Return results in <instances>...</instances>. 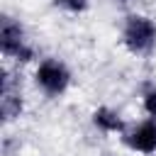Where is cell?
<instances>
[{"label":"cell","mask_w":156,"mask_h":156,"mask_svg":"<svg viewBox=\"0 0 156 156\" xmlns=\"http://www.w3.org/2000/svg\"><path fill=\"white\" fill-rule=\"evenodd\" d=\"M122 41L132 54H149L156 46V24L146 15H129L122 29Z\"/></svg>","instance_id":"obj_1"},{"label":"cell","mask_w":156,"mask_h":156,"mask_svg":"<svg viewBox=\"0 0 156 156\" xmlns=\"http://www.w3.org/2000/svg\"><path fill=\"white\" fill-rule=\"evenodd\" d=\"M0 49L5 56L17 58V61L34 58V49L24 41V32L12 17H2V22H0Z\"/></svg>","instance_id":"obj_2"},{"label":"cell","mask_w":156,"mask_h":156,"mask_svg":"<svg viewBox=\"0 0 156 156\" xmlns=\"http://www.w3.org/2000/svg\"><path fill=\"white\" fill-rule=\"evenodd\" d=\"M34 78H37V85H39L46 95H51V98L61 95V93L68 88V83H71L68 68H66L61 61H56V58L41 61L39 68H37V73H34Z\"/></svg>","instance_id":"obj_3"},{"label":"cell","mask_w":156,"mask_h":156,"mask_svg":"<svg viewBox=\"0 0 156 156\" xmlns=\"http://www.w3.org/2000/svg\"><path fill=\"white\" fill-rule=\"evenodd\" d=\"M124 144L139 154H154L156 151V119H149L139 124L134 132L124 134Z\"/></svg>","instance_id":"obj_4"},{"label":"cell","mask_w":156,"mask_h":156,"mask_svg":"<svg viewBox=\"0 0 156 156\" xmlns=\"http://www.w3.org/2000/svg\"><path fill=\"white\" fill-rule=\"evenodd\" d=\"M0 112H2V119H5V122H12V119L20 117V112H22V95H20V90L12 88V78L7 76V71H2Z\"/></svg>","instance_id":"obj_5"},{"label":"cell","mask_w":156,"mask_h":156,"mask_svg":"<svg viewBox=\"0 0 156 156\" xmlns=\"http://www.w3.org/2000/svg\"><path fill=\"white\" fill-rule=\"evenodd\" d=\"M93 122H95L102 132H119V134H124V129H127L124 119H122L115 110H110V107H98V110L93 112Z\"/></svg>","instance_id":"obj_6"},{"label":"cell","mask_w":156,"mask_h":156,"mask_svg":"<svg viewBox=\"0 0 156 156\" xmlns=\"http://www.w3.org/2000/svg\"><path fill=\"white\" fill-rule=\"evenodd\" d=\"M144 110L156 119V88H151V90L144 93Z\"/></svg>","instance_id":"obj_7"},{"label":"cell","mask_w":156,"mask_h":156,"mask_svg":"<svg viewBox=\"0 0 156 156\" xmlns=\"http://www.w3.org/2000/svg\"><path fill=\"white\" fill-rule=\"evenodd\" d=\"M54 2L66 7V10H71V12H83L88 7V0H54Z\"/></svg>","instance_id":"obj_8"},{"label":"cell","mask_w":156,"mask_h":156,"mask_svg":"<svg viewBox=\"0 0 156 156\" xmlns=\"http://www.w3.org/2000/svg\"><path fill=\"white\" fill-rule=\"evenodd\" d=\"M119 2H127V0H119Z\"/></svg>","instance_id":"obj_9"}]
</instances>
